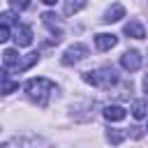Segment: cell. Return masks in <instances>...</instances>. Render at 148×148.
Here are the masks:
<instances>
[{
    "label": "cell",
    "instance_id": "9a60e30c",
    "mask_svg": "<svg viewBox=\"0 0 148 148\" xmlns=\"http://www.w3.org/2000/svg\"><path fill=\"white\" fill-rule=\"evenodd\" d=\"M106 139H109L111 143H116V146H118V143L125 139V132H123V130H109V132H106Z\"/></svg>",
    "mask_w": 148,
    "mask_h": 148
},
{
    "label": "cell",
    "instance_id": "ffe728a7",
    "mask_svg": "<svg viewBox=\"0 0 148 148\" xmlns=\"http://www.w3.org/2000/svg\"><path fill=\"white\" fill-rule=\"evenodd\" d=\"M5 79H7V72H5V69H0V83H2Z\"/></svg>",
    "mask_w": 148,
    "mask_h": 148
},
{
    "label": "cell",
    "instance_id": "5b68a950",
    "mask_svg": "<svg viewBox=\"0 0 148 148\" xmlns=\"http://www.w3.org/2000/svg\"><path fill=\"white\" fill-rule=\"evenodd\" d=\"M120 67L127 69V72H136V69L141 67V53H139L136 49L125 51V53L120 56Z\"/></svg>",
    "mask_w": 148,
    "mask_h": 148
},
{
    "label": "cell",
    "instance_id": "e0dca14e",
    "mask_svg": "<svg viewBox=\"0 0 148 148\" xmlns=\"http://www.w3.org/2000/svg\"><path fill=\"white\" fill-rule=\"evenodd\" d=\"M0 23H5V25L16 23V14H14V12H5V14H0Z\"/></svg>",
    "mask_w": 148,
    "mask_h": 148
},
{
    "label": "cell",
    "instance_id": "603a6c76",
    "mask_svg": "<svg viewBox=\"0 0 148 148\" xmlns=\"http://www.w3.org/2000/svg\"><path fill=\"white\" fill-rule=\"evenodd\" d=\"M146 9H148V7H146Z\"/></svg>",
    "mask_w": 148,
    "mask_h": 148
},
{
    "label": "cell",
    "instance_id": "4fadbf2b",
    "mask_svg": "<svg viewBox=\"0 0 148 148\" xmlns=\"http://www.w3.org/2000/svg\"><path fill=\"white\" fill-rule=\"evenodd\" d=\"M146 111H148V104H146L143 99H136L134 106H132V116H134L136 120H141V118H146Z\"/></svg>",
    "mask_w": 148,
    "mask_h": 148
},
{
    "label": "cell",
    "instance_id": "7c38bea8",
    "mask_svg": "<svg viewBox=\"0 0 148 148\" xmlns=\"http://www.w3.org/2000/svg\"><path fill=\"white\" fill-rule=\"evenodd\" d=\"M83 7H86V0H65V14H67V16L81 12Z\"/></svg>",
    "mask_w": 148,
    "mask_h": 148
},
{
    "label": "cell",
    "instance_id": "ba28073f",
    "mask_svg": "<svg viewBox=\"0 0 148 148\" xmlns=\"http://www.w3.org/2000/svg\"><path fill=\"white\" fill-rule=\"evenodd\" d=\"M125 35H127V37H132V39H143V37H146V30H143L141 21L132 18L130 23H125Z\"/></svg>",
    "mask_w": 148,
    "mask_h": 148
},
{
    "label": "cell",
    "instance_id": "9c48e42d",
    "mask_svg": "<svg viewBox=\"0 0 148 148\" xmlns=\"http://www.w3.org/2000/svg\"><path fill=\"white\" fill-rule=\"evenodd\" d=\"M125 116H127V111H125L120 104H109V106L104 109V118L111 120V123H118V120H123Z\"/></svg>",
    "mask_w": 148,
    "mask_h": 148
},
{
    "label": "cell",
    "instance_id": "3957f363",
    "mask_svg": "<svg viewBox=\"0 0 148 148\" xmlns=\"http://www.w3.org/2000/svg\"><path fill=\"white\" fill-rule=\"evenodd\" d=\"M88 56V46L86 44H74V46H69L65 53H62V65H76V62H81L83 58Z\"/></svg>",
    "mask_w": 148,
    "mask_h": 148
},
{
    "label": "cell",
    "instance_id": "8992f818",
    "mask_svg": "<svg viewBox=\"0 0 148 148\" xmlns=\"http://www.w3.org/2000/svg\"><path fill=\"white\" fill-rule=\"evenodd\" d=\"M116 44H118V37H116V35H109V32L95 35V46H97L99 51H109V49H113Z\"/></svg>",
    "mask_w": 148,
    "mask_h": 148
},
{
    "label": "cell",
    "instance_id": "30bf717a",
    "mask_svg": "<svg viewBox=\"0 0 148 148\" xmlns=\"http://www.w3.org/2000/svg\"><path fill=\"white\" fill-rule=\"evenodd\" d=\"M120 18H125V7L123 5H111V9L104 14V23H116V21H120Z\"/></svg>",
    "mask_w": 148,
    "mask_h": 148
},
{
    "label": "cell",
    "instance_id": "2e32d148",
    "mask_svg": "<svg viewBox=\"0 0 148 148\" xmlns=\"http://www.w3.org/2000/svg\"><path fill=\"white\" fill-rule=\"evenodd\" d=\"M37 60H39V56H37V53H28V58H25V60L18 65V69H21V72H25V69H30V67H32Z\"/></svg>",
    "mask_w": 148,
    "mask_h": 148
},
{
    "label": "cell",
    "instance_id": "52a82bcc",
    "mask_svg": "<svg viewBox=\"0 0 148 148\" xmlns=\"http://www.w3.org/2000/svg\"><path fill=\"white\" fill-rule=\"evenodd\" d=\"M14 42H16V46H30L32 44V28L30 25H18Z\"/></svg>",
    "mask_w": 148,
    "mask_h": 148
},
{
    "label": "cell",
    "instance_id": "7a4b0ae2",
    "mask_svg": "<svg viewBox=\"0 0 148 148\" xmlns=\"http://www.w3.org/2000/svg\"><path fill=\"white\" fill-rule=\"evenodd\" d=\"M86 83L95 86V88H111L118 83V74L113 67H97V69H90V72H83L81 76Z\"/></svg>",
    "mask_w": 148,
    "mask_h": 148
},
{
    "label": "cell",
    "instance_id": "44dd1931",
    "mask_svg": "<svg viewBox=\"0 0 148 148\" xmlns=\"http://www.w3.org/2000/svg\"><path fill=\"white\" fill-rule=\"evenodd\" d=\"M143 90H146V95H148V76H146V81H143Z\"/></svg>",
    "mask_w": 148,
    "mask_h": 148
},
{
    "label": "cell",
    "instance_id": "7402d4cb",
    "mask_svg": "<svg viewBox=\"0 0 148 148\" xmlns=\"http://www.w3.org/2000/svg\"><path fill=\"white\" fill-rule=\"evenodd\" d=\"M42 2H44V5H56L58 0H42Z\"/></svg>",
    "mask_w": 148,
    "mask_h": 148
},
{
    "label": "cell",
    "instance_id": "6da1fadb",
    "mask_svg": "<svg viewBox=\"0 0 148 148\" xmlns=\"http://www.w3.org/2000/svg\"><path fill=\"white\" fill-rule=\"evenodd\" d=\"M23 90H25V95H28L32 102H37V104H42V106H44V104L49 102V97L56 92V83H53V81H49V79H44V76H37V79L25 81Z\"/></svg>",
    "mask_w": 148,
    "mask_h": 148
},
{
    "label": "cell",
    "instance_id": "8fae6325",
    "mask_svg": "<svg viewBox=\"0 0 148 148\" xmlns=\"http://www.w3.org/2000/svg\"><path fill=\"white\" fill-rule=\"evenodd\" d=\"M2 60H5L7 67H16V69H18V65H21V56H18L16 49H7V51L2 53Z\"/></svg>",
    "mask_w": 148,
    "mask_h": 148
},
{
    "label": "cell",
    "instance_id": "277c9868",
    "mask_svg": "<svg viewBox=\"0 0 148 148\" xmlns=\"http://www.w3.org/2000/svg\"><path fill=\"white\" fill-rule=\"evenodd\" d=\"M0 148H51L49 143H44L42 139H25V136H16L7 143H2Z\"/></svg>",
    "mask_w": 148,
    "mask_h": 148
},
{
    "label": "cell",
    "instance_id": "ac0fdd59",
    "mask_svg": "<svg viewBox=\"0 0 148 148\" xmlns=\"http://www.w3.org/2000/svg\"><path fill=\"white\" fill-rule=\"evenodd\" d=\"M9 2H12V7L18 9V12H21V9H28V5H30V0H9Z\"/></svg>",
    "mask_w": 148,
    "mask_h": 148
},
{
    "label": "cell",
    "instance_id": "5bb4252c",
    "mask_svg": "<svg viewBox=\"0 0 148 148\" xmlns=\"http://www.w3.org/2000/svg\"><path fill=\"white\" fill-rule=\"evenodd\" d=\"M14 90H18V83H16V81L5 79V81L0 83V95H9V92H14Z\"/></svg>",
    "mask_w": 148,
    "mask_h": 148
},
{
    "label": "cell",
    "instance_id": "d6986e66",
    "mask_svg": "<svg viewBox=\"0 0 148 148\" xmlns=\"http://www.w3.org/2000/svg\"><path fill=\"white\" fill-rule=\"evenodd\" d=\"M7 39H9V28L5 23H0V44H5Z\"/></svg>",
    "mask_w": 148,
    "mask_h": 148
}]
</instances>
